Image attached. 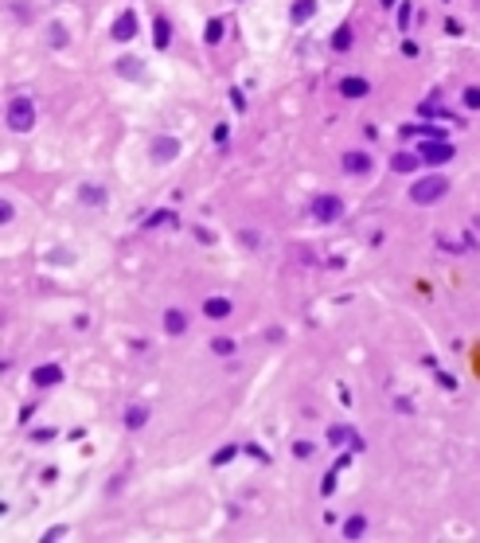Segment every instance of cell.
<instances>
[{
	"instance_id": "obj_1",
	"label": "cell",
	"mask_w": 480,
	"mask_h": 543,
	"mask_svg": "<svg viewBox=\"0 0 480 543\" xmlns=\"http://www.w3.org/2000/svg\"><path fill=\"white\" fill-rule=\"evenodd\" d=\"M4 118H8V129L12 133H28L36 125V102L28 94H16L12 102H8V114H4Z\"/></svg>"
},
{
	"instance_id": "obj_2",
	"label": "cell",
	"mask_w": 480,
	"mask_h": 543,
	"mask_svg": "<svg viewBox=\"0 0 480 543\" xmlns=\"http://www.w3.org/2000/svg\"><path fill=\"white\" fill-rule=\"evenodd\" d=\"M445 192H449V180H445V176H426V180L410 184V200H414L418 207L437 204V200H441Z\"/></svg>"
},
{
	"instance_id": "obj_3",
	"label": "cell",
	"mask_w": 480,
	"mask_h": 543,
	"mask_svg": "<svg viewBox=\"0 0 480 543\" xmlns=\"http://www.w3.org/2000/svg\"><path fill=\"white\" fill-rule=\"evenodd\" d=\"M309 211L316 223H336V219L344 215V200H340V195H316Z\"/></svg>"
},
{
	"instance_id": "obj_4",
	"label": "cell",
	"mask_w": 480,
	"mask_h": 543,
	"mask_svg": "<svg viewBox=\"0 0 480 543\" xmlns=\"http://www.w3.org/2000/svg\"><path fill=\"white\" fill-rule=\"evenodd\" d=\"M418 157H422V164H445V160H453L457 153H453L449 141H422Z\"/></svg>"
},
{
	"instance_id": "obj_5",
	"label": "cell",
	"mask_w": 480,
	"mask_h": 543,
	"mask_svg": "<svg viewBox=\"0 0 480 543\" xmlns=\"http://www.w3.org/2000/svg\"><path fill=\"white\" fill-rule=\"evenodd\" d=\"M176 157H180V141H176V137H156L153 141V160L156 164H172Z\"/></svg>"
},
{
	"instance_id": "obj_6",
	"label": "cell",
	"mask_w": 480,
	"mask_h": 543,
	"mask_svg": "<svg viewBox=\"0 0 480 543\" xmlns=\"http://www.w3.org/2000/svg\"><path fill=\"white\" fill-rule=\"evenodd\" d=\"M109 36L118 39V43H129V39L137 36V12H133V8L129 12H121L118 20H113V32H109Z\"/></svg>"
},
{
	"instance_id": "obj_7",
	"label": "cell",
	"mask_w": 480,
	"mask_h": 543,
	"mask_svg": "<svg viewBox=\"0 0 480 543\" xmlns=\"http://www.w3.org/2000/svg\"><path fill=\"white\" fill-rule=\"evenodd\" d=\"M402 137H422V141H449V129H441V125H402Z\"/></svg>"
},
{
	"instance_id": "obj_8",
	"label": "cell",
	"mask_w": 480,
	"mask_h": 543,
	"mask_svg": "<svg viewBox=\"0 0 480 543\" xmlns=\"http://www.w3.org/2000/svg\"><path fill=\"white\" fill-rule=\"evenodd\" d=\"M59 379H63L59 363H43V368H36V372H32V383H36V387H55Z\"/></svg>"
},
{
	"instance_id": "obj_9",
	"label": "cell",
	"mask_w": 480,
	"mask_h": 543,
	"mask_svg": "<svg viewBox=\"0 0 480 543\" xmlns=\"http://www.w3.org/2000/svg\"><path fill=\"white\" fill-rule=\"evenodd\" d=\"M204 317L207 321H227L230 317V301L227 297H207L204 301Z\"/></svg>"
},
{
	"instance_id": "obj_10",
	"label": "cell",
	"mask_w": 480,
	"mask_h": 543,
	"mask_svg": "<svg viewBox=\"0 0 480 543\" xmlns=\"http://www.w3.org/2000/svg\"><path fill=\"white\" fill-rule=\"evenodd\" d=\"M312 16H316V0H293V8H289L293 24H309Z\"/></svg>"
},
{
	"instance_id": "obj_11",
	"label": "cell",
	"mask_w": 480,
	"mask_h": 543,
	"mask_svg": "<svg viewBox=\"0 0 480 543\" xmlns=\"http://www.w3.org/2000/svg\"><path fill=\"white\" fill-rule=\"evenodd\" d=\"M168 43H172V24L164 20V16H156V24H153V47L164 51Z\"/></svg>"
},
{
	"instance_id": "obj_12",
	"label": "cell",
	"mask_w": 480,
	"mask_h": 543,
	"mask_svg": "<svg viewBox=\"0 0 480 543\" xmlns=\"http://www.w3.org/2000/svg\"><path fill=\"white\" fill-rule=\"evenodd\" d=\"M340 94L344 98H367L371 94V83H367V78H344V83H340Z\"/></svg>"
},
{
	"instance_id": "obj_13",
	"label": "cell",
	"mask_w": 480,
	"mask_h": 543,
	"mask_svg": "<svg viewBox=\"0 0 480 543\" xmlns=\"http://www.w3.org/2000/svg\"><path fill=\"white\" fill-rule=\"evenodd\" d=\"M418 164H422L418 149H410V153H395V157H391V169H395V172H410V169H418Z\"/></svg>"
},
{
	"instance_id": "obj_14",
	"label": "cell",
	"mask_w": 480,
	"mask_h": 543,
	"mask_svg": "<svg viewBox=\"0 0 480 543\" xmlns=\"http://www.w3.org/2000/svg\"><path fill=\"white\" fill-rule=\"evenodd\" d=\"M367 169H371V157H367V153H344V172H356V176H363Z\"/></svg>"
},
{
	"instance_id": "obj_15",
	"label": "cell",
	"mask_w": 480,
	"mask_h": 543,
	"mask_svg": "<svg viewBox=\"0 0 480 543\" xmlns=\"http://www.w3.org/2000/svg\"><path fill=\"white\" fill-rule=\"evenodd\" d=\"M164 328H168L172 337H180L184 328H188V317H184L180 309H168V313H164Z\"/></svg>"
},
{
	"instance_id": "obj_16",
	"label": "cell",
	"mask_w": 480,
	"mask_h": 543,
	"mask_svg": "<svg viewBox=\"0 0 480 543\" xmlns=\"http://www.w3.org/2000/svg\"><path fill=\"white\" fill-rule=\"evenodd\" d=\"M144 423H149V407H141V403H137V407H129V411H125V426H129V430H141Z\"/></svg>"
},
{
	"instance_id": "obj_17",
	"label": "cell",
	"mask_w": 480,
	"mask_h": 543,
	"mask_svg": "<svg viewBox=\"0 0 480 543\" xmlns=\"http://www.w3.org/2000/svg\"><path fill=\"white\" fill-rule=\"evenodd\" d=\"M223 36H227V24L223 20H207V28H204V39L215 47V43H223Z\"/></svg>"
},
{
	"instance_id": "obj_18",
	"label": "cell",
	"mask_w": 480,
	"mask_h": 543,
	"mask_svg": "<svg viewBox=\"0 0 480 543\" xmlns=\"http://www.w3.org/2000/svg\"><path fill=\"white\" fill-rule=\"evenodd\" d=\"M363 531H367V520H363V516L344 520V535H348V540H363Z\"/></svg>"
},
{
	"instance_id": "obj_19",
	"label": "cell",
	"mask_w": 480,
	"mask_h": 543,
	"mask_svg": "<svg viewBox=\"0 0 480 543\" xmlns=\"http://www.w3.org/2000/svg\"><path fill=\"white\" fill-rule=\"evenodd\" d=\"M83 204H98V207H102V204H106V188L86 184V188H83Z\"/></svg>"
},
{
	"instance_id": "obj_20",
	"label": "cell",
	"mask_w": 480,
	"mask_h": 543,
	"mask_svg": "<svg viewBox=\"0 0 480 543\" xmlns=\"http://www.w3.org/2000/svg\"><path fill=\"white\" fill-rule=\"evenodd\" d=\"M118 74H125V78H141V63L137 59H118Z\"/></svg>"
},
{
	"instance_id": "obj_21",
	"label": "cell",
	"mask_w": 480,
	"mask_h": 543,
	"mask_svg": "<svg viewBox=\"0 0 480 543\" xmlns=\"http://www.w3.org/2000/svg\"><path fill=\"white\" fill-rule=\"evenodd\" d=\"M351 39H356V36H351V28L344 24L336 36H332V47H336V51H348V47H351Z\"/></svg>"
},
{
	"instance_id": "obj_22",
	"label": "cell",
	"mask_w": 480,
	"mask_h": 543,
	"mask_svg": "<svg viewBox=\"0 0 480 543\" xmlns=\"http://www.w3.org/2000/svg\"><path fill=\"white\" fill-rule=\"evenodd\" d=\"M211 352H215V356H234V340H227V337L211 340Z\"/></svg>"
},
{
	"instance_id": "obj_23",
	"label": "cell",
	"mask_w": 480,
	"mask_h": 543,
	"mask_svg": "<svg viewBox=\"0 0 480 543\" xmlns=\"http://www.w3.org/2000/svg\"><path fill=\"white\" fill-rule=\"evenodd\" d=\"M160 223H176V211H153L149 215V227H160Z\"/></svg>"
},
{
	"instance_id": "obj_24",
	"label": "cell",
	"mask_w": 480,
	"mask_h": 543,
	"mask_svg": "<svg viewBox=\"0 0 480 543\" xmlns=\"http://www.w3.org/2000/svg\"><path fill=\"white\" fill-rule=\"evenodd\" d=\"M465 106L480 109V86H465Z\"/></svg>"
},
{
	"instance_id": "obj_25",
	"label": "cell",
	"mask_w": 480,
	"mask_h": 543,
	"mask_svg": "<svg viewBox=\"0 0 480 543\" xmlns=\"http://www.w3.org/2000/svg\"><path fill=\"white\" fill-rule=\"evenodd\" d=\"M344 438H351L344 426H332V430H328V442H332V446H344Z\"/></svg>"
},
{
	"instance_id": "obj_26",
	"label": "cell",
	"mask_w": 480,
	"mask_h": 543,
	"mask_svg": "<svg viewBox=\"0 0 480 543\" xmlns=\"http://www.w3.org/2000/svg\"><path fill=\"white\" fill-rule=\"evenodd\" d=\"M234 454H239V449H234V446H223V449H219V454H215V458H211V461H215V465H227V461L234 458Z\"/></svg>"
},
{
	"instance_id": "obj_27",
	"label": "cell",
	"mask_w": 480,
	"mask_h": 543,
	"mask_svg": "<svg viewBox=\"0 0 480 543\" xmlns=\"http://www.w3.org/2000/svg\"><path fill=\"white\" fill-rule=\"evenodd\" d=\"M227 137H230V125L227 121H219L215 125V145H227Z\"/></svg>"
},
{
	"instance_id": "obj_28",
	"label": "cell",
	"mask_w": 480,
	"mask_h": 543,
	"mask_svg": "<svg viewBox=\"0 0 480 543\" xmlns=\"http://www.w3.org/2000/svg\"><path fill=\"white\" fill-rule=\"evenodd\" d=\"M410 28V4H402V12H398V32H406Z\"/></svg>"
},
{
	"instance_id": "obj_29",
	"label": "cell",
	"mask_w": 480,
	"mask_h": 543,
	"mask_svg": "<svg viewBox=\"0 0 480 543\" xmlns=\"http://www.w3.org/2000/svg\"><path fill=\"white\" fill-rule=\"evenodd\" d=\"M293 449H297V458H309V454H312V442H297Z\"/></svg>"
},
{
	"instance_id": "obj_30",
	"label": "cell",
	"mask_w": 480,
	"mask_h": 543,
	"mask_svg": "<svg viewBox=\"0 0 480 543\" xmlns=\"http://www.w3.org/2000/svg\"><path fill=\"white\" fill-rule=\"evenodd\" d=\"M230 102H234V109L246 106V98H242V90H230Z\"/></svg>"
},
{
	"instance_id": "obj_31",
	"label": "cell",
	"mask_w": 480,
	"mask_h": 543,
	"mask_svg": "<svg viewBox=\"0 0 480 543\" xmlns=\"http://www.w3.org/2000/svg\"><path fill=\"white\" fill-rule=\"evenodd\" d=\"M32 438H36V442H51V438H55V430H36Z\"/></svg>"
},
{
	"instance_id": "obj_32",
	"label": "cell",
	"mask_w": 480,
	"mask_h": 543,
	"mask_svg": "<svg viewBox=\"0 0 480 543\" xmlns=\"http://www.w3.org/2000/svg\"><path fill=\"white\" fill-rule=\"evenodd\" d=\"M383 8H395V0H383Z\"/></svg>"
}]
</instances>
